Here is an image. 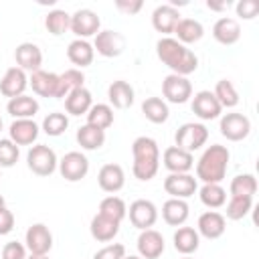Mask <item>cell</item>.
Here are the masks:
<instances>
[{"instance_id":"51","label":"cell","mask_w":259,"mask_h":259,"mask_svg":"<svg viewBox=\"0 0 259 259\" xmlns=\"http://www.w3.org/2000/svg\"><path fill=\"white\" fill-rule=\"evenodd\" d=\"M206 6H208V10H214V12H223V10H229L231 2H212V0H208V2H206Z\"/></svg>"},{"instance_id":"41","label":"cell","mask_w":259,"mask_h":259,"mask_svg":"<svg viewBox=\"0 0 259 259\" xmlns=\"http://www.w3.org/2000/svg\"><path fill=\"white\" fill-rule=\"evenodd\" d=\"M253 208V198L247 196H231L227 202V210H225V219L229 221H241L245 219Z\"/></svg>"},{"instance_id":"27","label":"cell","mask_w":259,"mask_h":259,"mask_svg":"<svg viewBox=\"0 0 259 259\" xmlns=\"http://www.w3.org/2000/svg\"><path fill=\"white\" fill-rule=\"evenodd\" d=\"M91 105H93V97L87 87H79L65 97V111L69 115H87Z\"/></svg>"},{"instance_id":"10","label":"cell","mask_w":259,"mask_h":259,"mask_svg":"<svg viewBox=\"0 0 259 259\" xmlns=\"http://www.w3.org/2000/svg\"><path fill=\"white\" fill-rule=\"evenodd\" d=\"M24 247L32 253V255H47L53 249V233L49 231L47 225L42 223H34L26 229L24 235Z\"/></svg>"},{"instance_id":"18","label":"cell","mask_w":259,"mask_h":259,"mask_svg":"<svg viewBox=\"0 0 259 259\" xmlns=\"http://www.w3.org/2000/svg\"><path fill=\"white\" fill-rule=\"evenodd\" d=\"M14 59H16V67L22 69L24 73L30 71H38L42 65V51L34 45V42H20L14 51Z\"/></svg>"},{"instance_id":"6","label":"cell","mask_w":259,"mask_h":259,"mask_svg":"<svg viewBox=\"0 0 259 259\" xmlns=\"http://www.w3.org/2000/svg\"><path fill=\"white\" fill-rule=\"evenodd\" d=\"M219 130H221V136L227 138L229 142H241L251 134V121L247 115L233 111V113H225L221 117Z\"/></svg>"},{"instance_id":"3","label":"cell","mask_w":259,"mask_h":259,"mask_svg":"<svg viewBox=\"0 0 259 259\" xmlns=\"http://www.w3.org/2000/svg\"><path fill=\"white\" fill-rule=\"evenodd\" d=\"M26 166L36 176H51L57 170L59 160H57V154L53 148H49L45 144H36L26 154Z\"/></svg>"},{"instance_id":"35","label":"cell","mask_w":259,"mask_h":259,"mask_svg":"<svg viewBox=\"0 0 259 259\" xmlns=\"http://www.w3.org/2000/svg\"><path fill=\"white\" fill-rule=\"evenodd\" d=\"M132 154L134 160H160V148L154 138L140 136L132 144Z\"/></svg>"},{"instance_id":"13","label":"cell","mask_w":259,"mask_h":259,"mask_svg":"<svg viewBox=\"0 0 259 259\" xmlns=\"http://www.w3.org/2000/svg\"><path fill=\"white\" fill-rule=\"evenodd\" d=\"M192 111L196 113V117H200L202 121H210V119H217L223 111L221 103L217 101V97L212 95V91H198L194 93L192 97Z\"/></svg>"},{"instance_id":"32","label":"cell","mask_w":259,"mask_h":259,"mask_svg":"<svg viewBox=\"0 0 259 259\" xmlns=\"http://www.w3.org/2000/svg\"><path fill=\"white\" fill-rule=\"evenodd\" d=\"M85 75L81 69H67L59 73V87H57V99H65L71 91L85 87Z\"/></svg>"},{"instance_id":"47","label":"cell","mask_w":259,"mask_h":259,"mask_svg":"<svg viewBox=\"0 0 259 259\" xmlns=\"http://www.w3.org/2000/svg\"><path fill=\"white\" fill-rule=\"evenodd\" d=\"M0 257L2 259H26V247L18 241H10L2 247Z\"/></svg>"},{"instance_id":"22","label":"cell","mask_w":259,"mask_h":259,"mask_svg":"<svg viewBox=\"0 0 259 259\" xmlns=\"http://www.w3.org/2000/svg\"><path fill=\"white\" fill-rule=\"evenodd\" d=\"M178 22H180V12L170 4H162L152 12V26L162 34L174 32Z\"/></svg>"},{"instance_id":"57","label":"cell","mask_w":259,"mask_h":259,"mask_svg":"<svg viewBox=\"0 0 259 259\" xmlns=\"http://www.w3.org/2000/svg\"><path fill=\"white\" fill-rule=\"evenodd\" d=\"M0 170H2V168H0Z\"/></svg>"},{"instance_id":"53","label":"cell","mask_w":259,"mask_h":259,"mask_svg":"<svg viewBox=\"0 0 259 259\" xmlns=\"http://www.w3.org/2000/svg\"><path fill=\"white\" fill-rule=\"evenodd\" d=\"M123 259H142V257H140V255H125Z\"/></svg>"},{"instance_id":"34","label":"cell","mask_w":259,"mask_h":259,"mask_svg":"<svg viewBox=\"0 0 259 259\" xmlns=\"http://www.w3.org/2000/svg\"><path fill=\"white\" fill-rule=\"evenodd\" d=\"M142 113L146 115L148 121L152 123H164L168 117H170V109H168V103L160 97H148L144 99L142 103Z\"/></svg>"},{"instance_id":"20","label":"cell","mask_w":259,"mask_h":259,"mask_svg":"<svg viewBox=\"0 0 259 259\" xmlns=\"http://www.w3.org/2000/svg\"><path fill=\"white\" fill-rule=\"evenodd\" d=\"M28 85L32 87V91L40 97H55L57 99V87H59V75L51 73V71H34L30 73Z\"/></svg>"},{"instance_id":"8","label":"cell","mask_w":259,"mask_h":259,"mask_svg":"<svg viewBox=\"0 0 259 259\" xmlns=\"http://www.w3.org/2000/svg\"><path fill=\"white\" fill-rule=\"evenodd\" d=\"M162 95L166 97V101L170 103H186L192 97V83L182 77V75H174L170 73L168 77H164L162 81Z\"/></svg>"},{"instance_id":"26","label":"cell","mask_w":259,"mask_h":259,"mask_svg":"<svg viewBox=\"0 0 259 259\" xmlns=\"http://www.w3.org/2000/svg\"><path fill=\"white\" fill-rule=\"evenodd\" d=\"M93 57H95V51H93V45L89 40H83V38H75L69 42L67 47V59L77 65V69H83V67H89L93 63Z\"/></svg>"},{"instance_id":"1","label":"cell","mask_w":259,"mask_h":259,"mask_svg":"<svg viewBox=\"0 0 259 259\" xmlns=\"http://www.w3.org/2000/svg\"><path fill=\"white\" fill-rule=\"evenodd\" d=\"M156 55L174 75L186 77L198 69V57L176 38H170V36L160 38L156 42Z\"/></svg>"},{"instance_id":"5","label":"cell","mask_w":259,"mask_h":259,"mask_svg":"<svg viewBox=\"0 0 259 259\" xmlns=\"http://www.w3.org/2000/svg\"><path fill=\"white\" fill-rule=\"evenodd\" d=\"M101 26V18L97 16L95 10L91 8H79L75 14H71V30L77 38L87 40L89 36H95L99 32Z\"/></svg>"},{"instance_id":"55","label":"cell","mask_w":259,"mask_h":259,"mask_svg":"<svg viewBox=\"0 0 259 259\" xmlns=\"http://www.w3.org/2000/svg\"><path fill=\"white\" fill-rule=\"evenodd\" d=\"M182 259H194V257H190V255H184V257H182Z\"/></svg>"},{"instance_id":"9","label":"cell","mask_w":259,"mask_h":259,"mask_svg":"<svg viewBox=\"0 0 259 259\" xmlns=\"http://www.w3.org/2000/svg\"><path fill=\"white\" fill-rule=\"evenodd\" d=\"M127 214H130V223L140 229V231H146V229H152L158 221V208L152 200H146V198H138L130 204L127 208Z\"/></svg>"},{"instance_id":"40","label":"cell","mask_w":259,"mask_h":259,"mask_svg":"<svg viewBox=\"0 0 259 259\" xmlns=\"http://www.w3.org/2000/svg\"><path fill=\"white\" fill-rule=\"evenodd\" d=\"M231 196H247L253 198V194L257 192V178L253 174H239L231 180L229 186Z\"/></svg>"},{"instance_id":"42","label":"cell","mask_w":259,"mask_h":259,"mask_svg":"<svg viewBox=\"0 0 259 259\" xmlns=\"http://www.w3.org/2000/svg\"><path fill=\"white\" fill-rule=\"evenodd\" d=\"M212 95L217 97V101L221 103V107H235L239 103V93H237L233 81H229V79L217 81Z\"/></svg>"},{"instance_id":"11","label":"cell","mask_w":259,"mask_h":259,"mask_svg":"<svg viewBox=\"0 0 259 259\" xmlns=\"http://www.w3.org/2000/svg\"><path fill=\"white\" fill-rule=\"evenodd\" d=\"M125 49V36L117 30H99L95 34V42H93V51H97L101 57L105 59H113L119 57Z\"/></svg>"},{"instance_id":"52","label":"cell","mask_w":259,"mask_h":259,"mask_svg":"<svg viewBox=\"0 0 259 259\" xmlns=\"http://www.w3.org/2000/svg\"><path fill=\"white\" fill-rule=\"evenodd\" d=\"M26 259H49V257L47 255H32L30 253V255H26Z\"/></svg>"},{"instance_id":"21","label":"cell","mask_w":259,"mask_h":259,"mask_svg":"<svg viewBox=\"0 0 259 259\" xmlns=\"http://www.w3.org/2000/svg\"><path fill=\"white\" fill-rule=\"evenodd\" d=\"M38 130L40 127L32 119H14L8 127V134L16 146H30L32 142H36Z\"/></svg>"},{"instance_id":"31","label":"cell","mask_w":259,"mask_h":259,"mask_svg":"<svg viewBox=\"0 0 259 259\" xmlns=\"http://www.w3.org/2000/svg\"><path fill=\"white\" fill-rule=\"evenodd\" d=\"M200 245V235L192 227H178L174 233V249L182 255H190L198 249Z\"/></svg>"},{"instance_id":"7","label":"cell","mask_w":259,"mask_h":259,"mask_svg":"<svg viewBox=\"0 0 259 259\" xmlns=\"http://www.w3.org/2000/svg\"><path fill=\"white\" fill-rule=\"evenodd\" d=\"M59 172L65 180L69 182H79L87 176L89 172V160L85 154L81 152H67L61 160H59Z\"/></svg>"},{"instance_id":"30","label":"cell","mask_w":259,"mask_h":259,"mask_svg":"<svg viewBox=\"0 0 259 259\" xmlns=\"http://www.w3.org/2000/svg\"><path fill=\"white\" fill-rule=\"evenodd\" d=\"M174 34L178 36L176 40L186 47V45L198 42V40L202 38L204 26H202L198 20H194V18H180V22H178L176 28H174Z\"/></svg>"},{"instance_id":"25","label":"cell","mask_w":259,"mask_h":259,"mask_svg":"<svg viewBox=\"0 0 259 259\" xmlns=\"http://www.w3.org/2000/svg\"><path fill=\"white\" fill-rule=\"evenodd\" d=\"M89 231H91V237H93L95 241H99V243H109V241H113V237L119 233V223L97 212V214L91 219Z\"/></svg>"},{"instance_id":"39","label":"cell","mask_w":259,"mask_h":259,"mask_svg":"<svg viewBox=\"0 0 259 259\" xmlns=\"http://www.w3.org/2000/svg\"><path fill=\"white\" fill-rule=\"evenodd\" d=\"M200 202L208 208H221L227 202V192L221 184H202V188L198 190Z\"/></svg>"},{"instance_id":"24","label":"cell","mask_w":259,"mask_h":259,"mask_svg":"<svg viewBox=\"0 0 259 259\" xmlns=\"http://www.w3.org/2000/svg\"><path fill=\"white\" fill-rule=\"evenodd\" d=\"M134 97H136L134 87L127 81H123V79H117V81H113L107 87V99H109V103L115 109H127V107H132L134 105Z\"/></svg>"},{"instance_id":"49","label":"cell","mask_w":259,"mask_h":259,"mask_svg":"<svg viewBox=\"0 0 259 259\" xmlns=\"http://www.w3.org/2000/svg\"><path fill=\"white\" fill-rule=\"evenodd\" d=\"M142 6H144L142 0H115V8L123 14H127V16L138 14L142 10Z\"/></svg>"},{"instance_id":"17","label":"cell","mask_w":259,"mask_h":259,"mask_svg":"<svg viewBox=\"0 0 259 259\" xmlns=\"http://www.w3.org/2000/svg\"><path fill=\"white\" fill-rule=\"evenodd\" d=\"M162 162H164V168L170 170V174H186L194 166L192 154L190 152H184V150H180L176 146H170V148L164 150Z\"/></svg>"},{"instance_id":"28","label":"cell","mask_w":259,"mask_h":259,"mask_svg":"<svg viewBox=\"0 0 259 259\" xmlns=\"http://www.w3.org/2000/svg\"><path fill=\"white\" fill-rule=\"evenodd\" d=\"M6 111L14 119H32L38 113V101L30 95H18L14 99H8Z\"/></svg>"},{"instance_id":"33","label":"cell","mask_w":259,"mask_h":259,"mask_svg":"<svg viewBox=\"0 0 259 259\" xmlns=\"http://www.w3.org/2000/svg\"><path fill=\"white\" fill-rule=\"evenodd\" d=\"M77 144L83 150H99L105 144V132L95 125L85 123L77 130Z\"/></svg>"},{"instance_id":"36","label":"cell","mask_w":259,"mask_h":259,"mask_svg":"<svg viewBox=\"0 0 259 259\" xmlns=\"http://www.w3.org/2000/svg\"><path fill=\"white\" fill-rule=\"evenodd\" d=\"M87 123L105 132L113 123V107L107 105V103H95V105H91V109L87 111Z\"/></svg>"},{"instance_id":"45","label":"cell","mask_w":259,"mask_h":259,"mask_svg":"<svg viewBox=\"0 0 259 259\" xmlns=\"http://www.w3.org/2000/svg\"><path fill=\"white\" fill-rule=\"evenodd\" d=\"M18 156H20V150H18V146L10 138L0 140V168L14 166L16 160H18Z\"/></svg>"},{"instance_id":"37","label":"cell","mask_w":259,"mask_h":259,"mask_svg":"<svg viewBox=\"0 0 259 259\" xmlns=\"http://www.w3.org/2000/svg\"><path fill=\"white\" fill-rule=\"evenodd\" d=\"M99 214L109 217V219L121 223V221L125 219V214H127V206H125L123 198L109 194V196H105V198L99 202Z\"/></svg>"},{"instance_id":"38","label":"cell","mask_w":259,"mask_h":259,"mask_svg":"<svg viewBox=\"0 0 259 259\" xmlns=\"http://www.w3.org/2000/svg\"><path fill=\"white\" fill-rule=\"evenodd\" d=\"M45 26H47V30H49L51 34L61 36V34L67 32L69 26H71V14L65 12V10H61V8H55V10H51V12L45 16Z\"/></svg>"},{"instance_id":"54","label":"cell","mask_w":259,"mask_h":259,"mask_svg":"<svg viewBox=\"0 0 259 259\" xmlns=\"http://www.w3.org/2000/svg\"><path fill=\"white\" fill-rule=\"evenodd\" d=\"M2 206H6V200H4V196L0 194V208H2Z\"/></svg>"},{"instance_id":"46","label":"cell","mask_w":259,"mask_h":259,"mask_svg":"<svg viewBox=\"0 0 259 259\" xmlns=\"http://www.w3.org/2000/svg\"><path fill=\"white\" fill-rule=\"evenodd\" d=\"M125 257V247L121 243H111V245H105L101 247L93 259H123Z\"/></svg>"},{"instance_id":"23","label":"cell","mask_w":259,"mask_h":259,"mask_svg":"<svg viewBox=\"0 0 259 259\" xmlns=\"http://www.w3.org/2000/svg\"><path fill=\"white\" fill-rule=\"evenodd\" d=\"M212 36L217 42L221 45H235L241 38V26L235 18L231 16H221L214 24H212Z\"/></svg>"},{"instance_id":"44","label":"cell","mask_w":259,"mask_h":259,"mask_svg":"<svg viewBox=\"0 0 259 259\" xmlns=\"http://www.w3.org/2000/svg\"><path fill=\"white\" fill-rule=\"evenodd\" d=\"M158 168H160V160H134L132 172L138 180L148 182L158 174Z\"/></svg>"},{"instance_id":"12","label":"cell","mask_w":259,"mask_h":259,"mask_svg":"<svg viewBox=\"0 0 259 259\" xmlns=\"http://www.w3.org/2000/svg\"><path fill=\"white\" fill-rule=\"evenodd\" d=\"M164 190L166 194H170V198H182L186 200L188 196H192L198 190L196 178L186 174H168L164 178Z\"/></svg>"},{"instance_id":"15","label":"cell","mask_w":259,"mask_h":259,"mask_svg":"<svg viewBox=\"0 0 259 259\" xmlns=\"http://www.w3.org/2000/svg\"><path fill=\"white\" fill-rule=\"evenodd\" d=\"M225 229H227V219L217 212V210H206L198 217V223H196V233L202 235L204 239H219L225 235Z\"/></svg>"},{"instance_id":"48","label":"cell","mask_w":259,"mask_h":259,"mask_svg":"<svg viewBox=\"0 0 259 259\" xmlns=\"http://www.w3.org/2000/svg\"><path fill=\"white\" fill-rule=\"evenodd\" d=\"M235 8H237V16H241L245 20H251L259 12V2L257 0H241V2H237Z\"/></svg>"},{"instance_id":"4","label":"cell","mask_w":259,"mask_h":259,"mask_svg":"<svg viewBox=\"0 0 259 259\" xmlns=\"http://www.w3.org/2000/svg\"><path fill=\"white\" fill-rule=\"evenodd\" d=\"M176 148L184 150V152H196L200 150L206 140H208V130L204 123H196V121H188V123H182L178 130H176Z\"/></svg>"},{"instance_id":"16","label":"cell","mask_w":259,"mask_h":259,"mask_svg":"<svg viewBox=\"0 0 259 259\" xmlns=\"http://www.w3.org/2000/svg\"><path fill=\"white\" fill-rule=\"evenodd\" d=\"M138 253L142 259H158L164 253V237L156 229H146L138 237Z\"/></svg>"},{"instance_id":"43","label":"cell","mask_w":259,"mask_h":259,"mask_svg":"<svg viewBox=\"0 0 259 259\" xmlns=\"http://www.w3.org/2000/svg\"><path fill=\"white\" fill-rule=\"evenodd\" d=\"M67 127H69V117H67V113L53 111V113H49V115L42 119V132H45L47 136L57 138V136L65 134Z\"/></svg>"},{"instance_id":"14","label":"cell","mask_w":259,"mask_h":259,"mask_svg":"<svg viewBox=\"0 0 259 259\" xmlns=\"http://www.w3.org/2000/svg\"><path fill=\"white\" fill-rule=\"evenodd\" d=\"M28 87V77L22 69L10 67L6 69L4 77L0 79V93L8 99H14L18 95H24V89Z\"/></svg>"},{"instance_id":"50","label":"cell","mask_w":259,"mask_h":259,"mask_svg":"<svg viewBox=\"0 0 259 259\" xmlns=\"http://www.w3.org/2000/svg\"><path fill=\"white\" fill-rule=\"evenodd\" d=\"M12 229H14V214L6 206H2L0 208V237L2 235H8Z\"/></svg>"},{"instance_id":"2","label":"cell","mask_w":259,"mask_h":259,"mask_svg":"<svg viewBox=\"0 0 259 259\" xmlns=\"http://www.w3.org/2000/svg\"><path fill=\"white\" fill-rule=\"evenodd\" d=\"M229 160H231V152L227 146L221 144L208 146L196 162V178L204 184H221L223 178L227 176Z\"/></svg>"},{"instance_id":"19","label":"cell","mask_w":259,"mask_h":259,"mask_svg":"<svg viewBox=\"0 0 259 259\" xmlns=\"http://www.w3.org/2000/svg\"><path fill=\"white\" fill-rule=\"evenodd\" d=\"M97 184L103 192H119L125 184V172L119 164H103L97 174Z\"/></svg>"},{"instance_id":"29","label":"cell","mask_w":259,"mask_h":259,"mask_svg":"<svg viewBox=\"0 0 259 259\" xmlns=\"http://www.w3.org/2000/svg\"><path fill=\"white\" fill-rule=\"evenodd\" d=\"M188 202L182 198H168L162 204V219L170 227H182L188 219Z\"/></svg>"},{"instance_id":"56","label":"cell","mask_w":259,"mask_h":259,"mask_svg":"<svg viewBox=\"0 0 259 259\" xmlns=\"http://www.w3.org/2000/svg\"><path fill=\"white\" fill-rule=\"evenodd\" d=\"M0 132H2V117H0Z\"/></svg>"}]
</instances>
